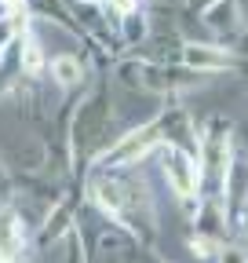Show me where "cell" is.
I'll return each instance as SVG.
<instances>
[{
	"label": "cell",
	"instance_id": "cell-7",
	"mask_svg": "<svg viewBox=\"0 0 248 263\" xmlns=\"http://www.w3.org/2000/svg\"><path fill=\"white\" fill-rule=\"evenodd\" d=\"M175 62H182L186 70L204 73V77H215V73H241V70H248V55L230 51V48L215 44V41H182L179 51H175Z\"/></svg>",
	"mask_w": 248,
	"mask_h": 263
},
{
	"label": "cell",
	"instance_id": "cell-16",
	"mask_svg": "<svg viewBox=\"0 0 248 263\" xmlns=\"http://www.w3.org/2000/svg\"><path fill=\"white\" fill-rule=\"evenodd\" d=\"M234 230H237L241 238H248V205H241V212L234 216Z\"/></svg>",
	"mask_w": 248,
	"mask_h": 263
},
{
	"label": "cell",
	"instance_id": "cell-18",
	"mask_svg": "<svg viewBox=\"0 0 248 263\" xmlns=\"http://www.w3.org/2000/svg\"><path fill=\"white\" fill-rule=\"evenodd\" d=\"M204 4H208V0H186V8H190V11H194V15H197V11H201V8H204Z\"/></svg>",
	"mask_w": 248,
	"mask_h": 263
},
{
	"label": "cell",
	"instance_id": "cell-9",
	"mask_svg": "<svg viewBox=\"0 0 248 263\" xmlns=\"http://www.w3.org/2000/svg\"><path fill=\"white\" fill-rule=\"evenodd\" d=\"M99 234H95V256H88V263H135L142 245L128 234L124 227L110 223L106 216H99Z\"/></svg>",
	"mask_w": 248,
	"mask_h": 263
},
{
	"label": "cell",
	"instance_id": "cell-19",
	"mask_svg": "<svg viewBox=\"0 0 248 263\" xmlns=\"http://www.w3.org/2000/svg\"><path fill=\"white\" fill-rule=\"evenodd\" d=\"M161 263H168V259H161Z\"/></svg>",
	"mask_w": 248,
	"mask_h": 263
},
{
	"label": "cell",
	"instance_id": "cell-5",
	"mask_svg": "<svg viewBox=\"0 0 248 263\" xmlns=\"http://www.w3.org/2000/svg\"><path fill=\"white\" fill-rule=\"evenodd\" d=\"M161 143H164L161 121H157V114H153L150 121L128 128L124 136H113L95 157H91L88 168H139L146 157H153V150H157Z\"/></svg>",
	"mask_w": 248,
	"mask_h": 263
},
{
	"label": "cell",
	"instance_id": "cell-3",
	"mask_svg": "<svg viewBox=\"0 0 248 263\" xmlns=\"http://www.w3.org/2000/svg\"><path fill=\"white\" fill-rule=\"evenodd\" d=\"M117 81L124 88H132L139 95H153V99H172L182 91L201 88L208 77L186 70L182 62H168V59H142V55H128L117 59Z\"/></svg>",
	"mask_w": 248,
	"mask_h": 263
},
{
	"label": "cell",
	"instance_id": "cell-20",
	"mask_svg": "<svg viewBox=\"0 0 248 263\" xmlns=\"http://www.w3.org/2000/svg\"><path fill=\"white\" fill-rule=\"evenodd\" d=\"M95 4H99V0H95Z\"/></svg>",
	"mask_w": 248,
	"mask_h": 263
},
{
	"label": "cell",
	"instance_id": "cell-11",
	"mask_svg": "<svg viewBox=\"0 0 248 263\" xmlns=\"http://www.w3.org/2000/svg\"><path fill=\"white\" fill-rule=\"evenodd\" d=\"M15 59H18V73L29 77V81H37L44 73V66H48V55H44V41H40V33L33 26V18H29L22 29H18V41H15Z\"/></svg>",
	"mask_w": 248,
	"mask_h": 263
},
{
	"label": "cell",
	"instance_id": "cell-4",
	"mask_svg": "<svg viewBox=\"0 0 248 263\" xmlns=\"http://www.w3.org/2000/svg\"><path fill=\"white\" fill-rule=\"evenodd\" d=\"M197 172H201V197H219L223 194V179L226 168L237 154L234 146V121L215 114L204 121V128H197Z\"/></svg>",
	"mask_w": 248,
	"mask_h": 263
},
{
	"label": "cell",
	"instance_id": "cell-10",
	"mask_svg": "<svg viewBox=\"0 0 248 263\" xmlns=\"http://www.w3.org/2000/svg\"><path fill=\"white\" fill-rule=\"evenodd\" d=\"M26 252H29V223H26V216L11 201H0V259L4 263H22Z\"/></svg>",
	"mask_w": 248,
	"mask_h": 263
},
{
	"label": "cell",
	"instance_id": "cell-1",
	"mask_svg": "<svg viewBox=\"0 0 248 263\" xmlns=\"http://www.w3.org/2000/svg\"><path fill=\"white\" fill-rule=\"evenodd\" d=\"M84 205H91L110 223L124 227L146 249L157 238V201L153 186L135 168H88L80 176Z\"/></svg>",
	"mask_w": 248,
	"mask_h": 263
},
{
	"label": "cell",
	"instance_id": "cell-14",
	"mask_svg": "<svg viewBox=\"0 0 248 263\" xmlns=\"http://www.w3.org/2000/svg\"><path fill=\"white\" fill-rule=\"evenodd\" d=\"M215 263H248V249L237 241H223L219 252H215Z\"/></svg>",
	"mask_w": 248,
	"mask_h": 263
},
{
	"label": "cell",
	"instance_id": "cell-13",
	"mask_svg": "<svg viewBox=\"0 0 248 263\" xmlns=\"http://www.w3.org/2000/svg\"><path fill=\"white\" fill-rule=\"evenodd\" d=\"M29 22V15L26 11H0V55H4L11 44H15V37H18V29Z\"/></svg>",
	"mask_w": 248,
	"mask_h": 263
},
{
	"label": "cell",
	"instance_id": "cell-6",
	"mask_svg": "<svg viewBox=\"0 0 248 263\" xmlns=\"http://www.w3.org/2000/svg\"><path fill=\"white\" fill-rule=\"evenodd\" d=\"M153 157H157V168L164 176V183L172 186V194L179 197V201L186 209H197L201 201V172H197V154L186 150V146H175V143H161L157 150H153Z\"/></svg>",
	"mask_w": 248,
	"mask_h": 263
},
{
	"label": "cell",
	"instance_id": "cell-15",
	"mask_svg": "<svg viewBox=\"0 0 248 263\" xmlns=\"http://www.w3.org/2000/svg\"><path fill=\"white\" fill-rule=\"evenodd\" d=\"M190 249H194V256L197 259H212L215 252H219V241H212V238H204V234H190Z\"/></svg>",
	"mask_w": 248,
	"mask_h": 263
},
{
	"label": "cell",
	"instance_id": "cell-2",
	"mask_svg": "<svg viewBox=\"0 0 248 263\" xmlns=\"http://www.w3.org/2000/svg\"><path fill=\"white\" fill-rule=\"evenodd\" d=\"M62 136H66V154H70V179L80 183L91 157L113 139V95H110L106 77L95 84V91H88L70 110V121L62 128Z\"/></svg>",
	"mask_w": 248,
	"mask_h": 263
},
{
	"label": "cell",
	"instance_id": "cell-17",
	"mask_svg": "<svg viewBox=\"0 0 248 263\" xmlns=\"http://www.w3.org/2000/svg\"><path fill=\"white\" fill-rule=\"evenodd\" d=\"M0 11H26V0H0Z\"/></svg>",
	"mask_w": 248,
	"mask_h": 263
},
{
	"label": "cell",
	"instance_id": "cell-12",
	"mask_svg": "<svg viewBox=\"0 0 248 263\" xmlns=\"http://www.w3.org/2000/svg\"><path fill=\"white\" fill-rule=\"evenodd\" d=\"M44 70H48V77H51V84H55L58 91H77V88L88 84V62H84L77 51H58V55H51Z\"/></svg>",
	"mask_w": 248,
	"mask_h": 263
},
{
	"label": "cell",
	"instance_id": "cell-8",
	"mask_svg": "<svg viewBox=\"0 0 248 263\" xmlns=\"http://www.w3.org/2000/svg\"><path fill=\"white\" fill-rule=\"evenodd\" d=\"M197 15H201V26L212 33L215 44L248 55V29H244V15H241L237 0H208Z\"/></svg>",
	"mask_w": 248,
	"mask_h": 263
}]
</instances>
